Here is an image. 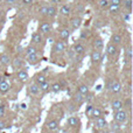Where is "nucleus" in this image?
<instances>
[{
    "instance_id": "10",
    "label": "nucleus",
    "mask_w": 133,
    "mask_h": 133,
    "mask_svg": "<svg viewBox=\"0 0 133 133\" xmlns=\"http://www.w3.org/2000/svg\"><path fill=\"white\" fill-rule=\"evenodd\" d=\"M123 108H124V104H123V102L120 101V99H115V101L111 103V109L113 110V112L123 110Z\"/></svg>"
},
{
    "instance_id": "19",
    "label": "nucleus",
    "mask_w": 133,
    "mask_h": 133,
    "mask_svg": "<svg viewBox=\"0 0 133 133\" xmlns=\"http://www.w3.org/2000/svg\"><path fill=\"white\" fill-rule=\"evenodd\" d=\"M40 92V88H39V85H36V84H32V85H29L28 87V94L29 95H37Z\"/></svg>"
},
{
    "instance_id": "12",
    "label": "nucleus",
    "mask_w": 133,
    "mask_h": 133,
    "mask_svg": "<svg viewBox=\"0 0 133 133\" xmlns=\"http://www.w3.org/2000/svg\"><path fill=\"white\" fill-rule=\"evenodd\" d=\"M117 51H118V48H117V46H116V44L109 43L108 46H106V54H108V55L115 56L116 54H117Z\"/></svg>"
},
{
    "instance_id": "3",
    "label": "nucleus",
    "mask_w": 133,
    "mask_h": 133,
    "mask_svg": "<svg viewBox=\"0 0 133 133\" xmlns=\"http://www.w3.org/2000/svg\"><path fill=\"white\" fill-rule=\"evenodd\" d=\"M108 89L110 90L112 94H118L122 90V84L118 81H111L108 84Z\"/></svg>"
},
{
    "instance_id": "30",
    "label": "nucleus",
    "mask_w": 133,
    "mask_h": 133,
    "mask_svg": "<svg viewBox=\"0 0 133 133\" xmlns=\"http://www.w3.org/2000/svg\"><path fill=\"white\" fill-rule=\"evenodd\" d=\"M23 60H21V58H19V57H16L15 60H13V65L14 66H16V68H21V66L23 65Z\"/></svg>"
},
{
    "instance_id": "24",
    "label": "nucleus",
    "mask_w": 133,
    "mask_h": 133,
    "mask_svg": "<svg viewBox=\"0 0 133 133\" xmlns=\"http://www.w3.org/2000/svg\"><path fill=\"white\" fill-rule=\"evenodd\" d=\"M56 14H57V9H56L54 6L47 7V15H49V16H51V18H54V16H56Z\"/></svg>"
},
{
    "instance_id": "23",
    "label": "nucleus",
    "mask_w": 133,
    "mask_h": 133,
    "mask_svg": "<svg viewBox=\"0 0 133 133\" xmlns=\"http://www.w3.org/2000/svg\"><path fill=\"white\" fill-rule=\"evenodd\" d=\"M60 13L62 14L63 16H68L70 14V6L69 5H63L60 9Z\"/></svg>"
},
{
    "instance_id": "26",
    "label": "nucleus",
    "mask_w": 133,
    "mask_h": 133,
    "mask_svg": "<svg viewBox=\"0 0 133 133\" xmlns=\"http://www.w3.org/2000/svg\"><path fill=\"white\" fill-rule=\"evenodd\" d=\"M61 84L60 83H54V84H51L50 85V90H51V92H54V94H58V92L61 91Z\"/></svg>"
},
{
    "instance_id": "25",
    "label": "nucleus",
    "mask_w": 133,
    "mask_h": 133,
    "mask_svg": "<svg viewBox=\"0 0 133 133\" xmlns=\"http://www.w3.org/2000/svg\"><path fill=\"white\" fill-rule=\"evenodd\" d=\"M9 63H11V58H9V56L2 55L1 57H0V64L1 65H8Z\"/></svg>"
},
{
    "instance_id": "6",
    "label": "nucleus",
    "mask_w": 133,
    "mask_h": 133,
    "mask_svg": "<svg viewBox=\"0 0 133 133\" xmlns=\"http://www.w3.org/2000/svg\"><path fill=\"white\" fill-rule=\"evenodd\" d=\"M84 102H85V99H84V96H83V95L78 94V92L74 94V96H72V103L75 104L77 108H79V106L82 105Z\"/></svg>"
},
{
    "instance_id": "27",
    "label": "nucleus",
    "mask_w": 133,
    "mask_h": 133,
    "mask_svg": "<svg viewBox=\"0 0 133 133\" xmlns=\"http://www.w3.org/2000/svg\"><path fill=\"white\" fill-rule=\"evenodd\" d=\"M28 62L30 63V64H35V63L39 61V56H37V54H33V55H28Z\"/></svg>"
},
{
    "instance_id": "29",
    "label": "nucleus",
    "mask_w": 133,
    "mask_h": 133,
    "mask_svg": "<svg viewBox=\"0 0 133 133\" xmlns=\"http://www.w3.org/2000/svg\"><path fill=\"white\" fill-rule=\"evenodd\" d=\"M26 54L28 55H33V54H37V48L34 46H29L27 49H26Z\"/></svg>"
},
{
    "instance_id": "33",
    "label": "nucleus",
    "mask_w": 133,
    "mask_h": 133,
    "mask_svg": "<svg viewBox=\"0 0 133 133\" xmlns=\"http://www.w3.org/2000/svg\"><path fill=\"white\" fill-rule=\"evenodd\" d=\"M109 11L110 13H117L119 11V6H116V5H109Z\"/></svg>"
},
{
    "instance_id": "13",
    "label": "nucleus",
    "mask_w": 133,
    "mask_h": 133,
    "mask_svg": "<svg viewBox=\"0 0 133 133\" xmlns=\"http://www.w3.org/2000/svg\"><path fill=\"white\" fill-rule=\"evenodd\" d=\"M64 48H65V46L62 41H56L55 43H54L53 51L54 53H62V51L64 50Z\"/></svg>"
},
{
    "instance_id": "45",
    "label": "nucleus",
    "mask_w": 133,
    "mask_h": 133,
    "mask_svg": "<svg viewBox=\"0 0 133 133\" xmlns=\"http://www.w3.org/2000/svg\"><path fill=\"white\" fill-rule=\"evenodd\" d=\"M124 4H127V2H132V0H122Z\"/></svg>"
},
{
    "instance_id": "48",
    "label": "nucleus",
    "mask_w": 133,
    "mask_h": 133,
    "mask_svg": "<svg viewBox=\"0 0 133 133\" xmlns=\"http://www.w3.org/2000/svg\"><path fill=\"white\" fill-rule=\"evenodd\" d=\"M6 1H7V2H9V4H12V2H14L15 0H6Z\"/></svg>"
},
{
    "instance_id": "14",
    "label": "nucleus",
    "mask_w": 133,
    "mask_h": 133,
    "mask_svg": "<svg viewBox=\"0 0 133 133\" xmlns=\"http://www.w3.org/2000/svg\"><path fill=\"white\" fill-rule=\"evenodd\" d=\"M34 81H35V84L40 87V85L43 84L44 82H47V77L43 74H36V75L34 76Z\"/></svg>"
},
{
    "instance_id": "49",
    "label": "nucleus",
    "mask_w": 133,
    "mask_h": 133,
    "mask_svg": "<svg viewBox=\"0 0 133 133\" xmlns=\"http://www.w3.org/2000/svg\"><path fill=\"white\" fill-rule=\"evenodd\" d=\"M1 30H2V28H1V27H0V33H1Z\"/></svg>"
},
{
    "instance_id": "8",
    "label": "nucleus",
    "mask_w": 133,
    "mask_h": 133,
    "mask_svg": "<svg viewBox=\"0 0 133 133\" xmlns=\"http://www.w3.org/2000/svg\"><path fill=\"white\" fill-rule=\"evenodd\" d=\"M101 57H102V53L99 50H92L91 54H90V60H91L92 63H98L101 62Z\"/></svg>"
},
{
    "instance_id": "31",
    "label": "nucleus",
    "mask_w": 133,
    "mask_h": 133,
    "mask_svg": "<svg viewBox=\"0 0 133 133\" xmlns=\"http://www.w3.org/2000/svg\"><path fill=\"white\" fill-rule=\"evenodd\" d=\"M111 130H112L113 132H118V131H120V130H122V126H120V124L113 122L112 124H111Z\"/></svg>"
},
{
    "instance_id": "15",
    "label": "nucleus",
    "mask_w": 133,
    "mask_h": 133,
    "mask_svg": "<svg viewBox=\"0 0 133 133\" xmlns=\"http://www.w3.org/2000/svg\"><path fill=\"white\" fill-rule=\"evenodd\" d=\"M89 117L92 118V119H96V118L103 117V111H102L99 108H95V106H94V109H92V111H91V113H90Z\"/></svg>"
},
{
    "instance_id": "20",
    "label": "nucleus",
    "mask_w": 133,
    "mask_h": 133,
    "mask_svg": "<svg viewBox=\"0 0 133 133\" xmlns=\"http://www.w3.org/2000/svg\"><path fill=\"white\" fill-rule=\"evenodd\" d=\"M32 42L35 44H39L42 42V34H40V33H34L32 36Z\"/></svg>"
},
{
    "instance_id": "42",
    "label": "nucleus",
    "mask_w": 133,
    "mask_h": 133,
    "mask_svg": "<svg viewBox=\"0 0 133 133\" xmlns=\"http://www.w3.org/2000/svg\"><path fill=\"white\" fill-rule=\"evenodd\" d=\"M126 106H127V108H129V109L131 108V99H130V98L126 101Z\"/></svg>"
},
{
    "instance_id": "47",
    "label": "nucleus",
    "mask_w": 133,
    "mask_h": 133,
    "mask_svg": "<svg viewBox=\"0 0 133 133\" xmlns=\"http://www.w3.org/2000/svg\"><path fill=\"white\" fill-rule=\"evenodd\" d=\"M22 50H23L22 47H19V48H18V51H22Z\"/></svg>"
},
{
    "instance_id": "32",
    "label": "nucleus",
    "mask_w": 133,
    "mask_h": 133,
    "mask_svg": "<svg viewBox=\"0 0 133 133\" xmlns=\"http://www.w3.org/2000/svg\"><path fill=\"white\" fill-rule=\"evenodd\" d=\"M5 112H6V104L0 103V119L5 116Z\"/></svg>"
},
{
    "instance_id": "37",
    "label": "nucleus",
    "mask_w": 133,
    "mask_h": 133,
    "mask_svg": "<svg viewBox=\"0 0 133 133\" xmlns=\"http://www.w3.org/2000/svg\"><path fill=\"white\" fill-rule=\"evenodd\" d=\"M39 13L41 14V15H46L47 14V6H42L41 8L39 9Z\"/></svg>"
},
{
    "instance_id": "21",
    "label": "nucleus",
    "mask_w": 133,
    "mask_h": 133,
    "mask_svg": "<svg viewBox=\"0 0 133 133\" xmlns=\"http://www.w3.org/2000/svg\"><path fill=\"white\" fill-rule=\"evenodd\" d=\"M122 41H123V39L119 34H113L112 36H111V43L116 44V46L119 44V43H122Z\"/></svg>"
},
{
    "instance_id": "40",
    "label": "nucleus",
    "mask_w": 133,
    "mask_h": 133,
    "mask_svg": "<svg viewBox=\"0 0 133 133\" xmlns=\"http://www.w3.org/2000/svg\"><path fill=\"white\" fill-rule=\"evenodd\" d=\"M126 56H127V60H131L132 58V49L131 48H129L126 50Z\"/></svg>"
},
{
    "instance_id": "16",
    "label": "nucleus",
    "mask_w": 133,
    "mask_h": 133,
    "mask_svg": "<svg viewBox=\"0 0 133 133\" xmlns=\"http://www.w3.org/2000/svg\"><path fill=\"white\" fill-rule=\"evenodd\" d=\"M70 23H71V27H72L74 29H77V28H79L81 25H82V18L75 16V18H72L70 20Z\"/></svg>"
},
{
    "instance_id": "4",
    "label": "nucleus",
    "mask_w": 133,
    "mask_h": 133,
    "mask_svg": "<svg viewBox=\"0 0 133 133\" xmlns=\"http://www.w3.org/2000/svg\"><path fill=\"white\" fill-rule=\"evenodd\" d=\"M66 125H68L69 127H71V129H77L81 125V120H79V118L75 117V116H71V117H69L68 120H66Z\"/></svg>"
},
{
    "instance_id": "41",
    "label": "nucleus",
    "mask_w": 133,
    "mask_h": 133,
    "mask_svg": "<svg viewBox=\"0 0 133 133\" xmlns=\"http://www.w3.org/2000/svg\"><path fill=\"white\" fill-rule=\"evenodd\" d=\"M88 30H83V32H82V35H81V36H82V39H85V37H87L88 36Z\"/></svg>"
},
{
    "instance_id": "36",
    "label": "nucleus",
    "mask_w": 133,
    "mask_h": 133,
    "mask_svg": "<svg viewBox=\"0 0 133 133\" xmlns=\"http://www.w3.org/2000/svg\"><path fill=\"white\" fill-rule=\"evenodd\" d=\"M98 5L101 7H106V6H109L110 5V2L108 1V0H99L98 1Z\"/></svg>"
},
{
    "instance_id": "44",
    "label": "nucleus",
    "mask_w": 133,
    "mask_h": 133,
    "mask_svg": "<svg viewBox=\"0 0 133 133\" xmlns=\"http://www.w3.org/2000/svg\"><path fill=\"white\" fill-rule=\"evenodd\" d=\"M124 19H125L126 21H129V20H130V15H129V14H127V15H125V16H124Z\"/></svg>"
},
{
    "instance_id": "17",
    "label": "nucleus",
    "mask_w": 133,
    "mask_h": 133,
    "mask_svg": "<svg viewBox=\"0 0 133 133\" xmlns=\"http://www.w3.org/2000/svg\"><path fill=\"white\" fill-rule=\"evenodd\" d=\"M77 92L83 95V96H85V95H88L90 92V89L87 84H81V85H78V88H77Z\"/></svg>"
},
{
    "instance_id": "2",
    "label": "nucleus",
    "mask_w": 133,
    "mask_h": 133,
    "mask_svg": "<svg viewBox=\"0 0 133 133\" xmlns=\"http://www.w3.org/2000/svg\"><path fill=\"white\" fill-rule=\"evenodd\" d=\"M46 129L50 132H55L60 129V122L55 118H50V119H47L46 122Z\"/></svg>"
},
{
    "instance_id": "50",
    "label": "nucleus",
    "mask_w": 133,
    "mask_h": 133,
    "mask_svg": "<svg viewBox=\"0 0 133 133\" xmlns=\"http://www.w3.org/2000/svg\"><path fill=\"white\" fill-rule=\"evenodd\" d=\"M0 15H1V9H0Z\"/></svg>"
},
{
    "instance_id": "7",
    "label": "nucleus",
    "mask_w": 133,
    "mask_h": 133,
    "mask_svg": "<svg viewBox=\"0 0 133 133\" xmlns=\"http://www.w3.org/2000/svg\"><path fill=\"white\" fill-rule=\"evenodd\" d=\"M9 89H11L9 83L1 78V79H0V95H6L7 92L9 91Z\"/></svg>"
},
{
    "instance_id": "9",
    "label": "nucleus",
    "mask_w": 133,
    "mask_h": 133,
    "mask_svg": "<svg viewBox=\"0 0 133 133\" xmlns=\"http://www.w3.org/2000/svg\"><path fill=\"white\" fill-rule=\"evenodd\" d=\"M16 78H18L20 82H26V81H28L29 76H28L27 70H25V69H20V70L16 72Z\"/></svg>"
},
{
    "instance_id": "11",
    "label": "nucleus",
    "mask_w": 133,
    "mask_h": 133,
    "mask_svg": "<svg viewBox=\"0 0 133 133\" xmlns=\"http://www.w3.org/2000/svg\"><path fill=\"white\" fill-rule=\"evenodd\" d=\"M50 29H51V25L50 22H47V21H43L40 25V28H39L40 34H47L48 32H50Z\"/></svg>"
},
{
    "instance_id": "46",
    "label": "nucleus",
    "mask_w": 133,
    "mask_h": 133,
    "mask_svg": "<svg viewBox=\"0 0 133 133\" xmlns=\"http://www.w3.org/2000/svg\"><path fill=\"white\" fill-rule=\"evenodd\" d=\"M51 1H53V2H55V4H58V2H60L61 0H51Z\"/></svg>"
},
{
    "instance_id": "1",
    "label": "nucleus",
    "mask_w": 133,
    "mask_h": 133,
    "mask_svg": "<svg viewBox=\"0 0 133 133\" xmlns=\"http://www.w3.org/2000/svg\"><path fill=\"white\" fill-rule=\"evenodd\" d=\"M129 119V113L125 110H120L117 112H113V122L118 123V124H125Z\"/></svg>"
},
{
    "instance_id": "18",
    "label": "nucleus",
    "mask_w": 133,
    "mask_h": 133,
    "mask_svg": "<svg viewBox=\"0 0 133 133\" xmlns=\"http://www.w3.org/2000/svg\"><path fill=\"white\" fill-rule=\"evenodd\" d=\"M74 53L75 54H77V55H82L83 53H84V50H85V48H84V46L83 44H81V43H75L74 44Z\"/></svg>"
},
{
    "instance_id": "39",
    "label": "nucleus",
    "mask_w": 133,
    "mask_h": 133,
    "mask_svg": "<svg viewBox=\"0 0 133 133\" xmlns=\"http://www.w3.org/2000/svg\"><path fill=\"white\" fill-rule=\"evenodd\" d=\"M122 4V0H111L110 5H116V6H120Z\"/></svg>"
},
{
    "instance_id": "51",
    "label": "nucleus",
    "mask_w": 133,
    "mask_h": 133,
    "mask_svg": "<svg viewBox=\"0 0 133 133\" xmlns=\"http://www.w3.org/2000/svg\"><path fill=\"white\" fill-rule=\"evenodd\" d=\"M89 1H94V0H89Z\"/></svg>"
},
{
    "instance_id": "43",
    "label": "nucleus",
    "mask_w": 133,
    "mask_h": 133,
    "mask_svg": "<svg viewBox=\"0 0 133 133\" xmlns=\"http://www.w3.org/2000/svg\"><path fill=\"white\" fill-rule=\"evenodd\" d=\"M22 2H23V4H32V2H33V0H22Z\"/></svg>"
},
{
    "instance_id": "35",
    "label": "nucleus",
    "mask_w": 133,
    "mask_h": 133,
    "mask_svg": "<svg viewBox=\"0 0 133 133\" xmlns=\"http://www.w3.org/2000/svg\"><path fill=\"white\" fill-rule=\"evenodd\" d=\"M39 88H40V90H42V91H47V90H48L49 88H50V85H49V83H48V82H44L43 84H41Z\"/></svg>"
},
{
    "instance_id": "34",
    "label": "nucleus",
    "mask_w": 133,
    "mask_h": 133,
    "mask_svg": "<svg viewBox=\"0 0 133 133\" xmlns=\"http://www.w3.org/2000/svg\"><path fill=\"white\" fill-rule=\"evenodd\" d=\"M8 127H11V126L7 125V123L5 122V120L0 119V131H2V130H5V129H8Z\"/></svg>"
},
{
    "instance_id": "22",
    "label": "nucleus",
    "mask_w": 133,
    "mask_h": 133,
    "mask_svg": "<svg viewBox=\"0 0 133 133\" xmlns=\"http://www.w3.org/2000/svg\"><path fill=\"white\" fill-rule=\"evenodd\" d=\"M104 46V41L101 39V37H97V39H95L94 41V47L95 49H102Z\"/></svg>"
},
{
    "instance_id": "38",
    "label": "nucleus",
    "mask_w": 133,
    "mask_h": 133,
    "mask_svg": "<svg viewBox=\"0 0 133 133\" xmlns=\"http://www.w3.org/2000/svg\"><path fill=\"white\" fill-rule=\"evenodd\" d=\"M92 109H94V105H88V106H87V109H85V113L90 116V113H91Z\"/></svg>"
},
{
    "instance_id": "28",
    "label": "nucleus",
    "mask_w": 133,
    "mask_h": 133,
    "mask_svg": "<svg viewBox=\"0 0 133 133\" xmlns=\"http://www.w3.org/2000/svg\"><path fill=\"white\" fill-rule=\"evenodd\" d=\"M69 36H70V32L68 29H62L60 30V37L62 40H68Z\"/></svg>"
},
{
    "instance_id": "5",
    "label": "nucleus",
    "mask_w": 133,
    "mask_h": 133,
    "mask_svg": "<svg viewBox=\"0 0 133 133\" xmlns=\"http://www.w3.org/2000/svg\"><path fill=\"white\" fill-rule=\"evenodd\" d=\"M94 125L96 129L103 130V129H105V126L108 125V122H106V119L104 117H99V118H96V119H95Z\"/></svg>"
}]
</instances>
